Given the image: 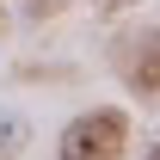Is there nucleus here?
Instances as JSON below:
<instances>
[{
  "instance_id": "f257e3e1",
  "label": "nucleus",
  "mask_w": 160,
  "mask_h": 160,
  "mask_svg": "<svg viewBox=\"0 0 160 160\" xmlns=\"http://www.w3.org/2000/svg\"><path fill=\"white\" fill-rule=\"evenodd\" d=\"M123 142H129V117L117 105H92L62 129L56 160H123Z\"/></svg>"
},
{
  "instance_id": "f03ea898",
  "label": "nucleus",
  "mask_w": 160,
  "mask_h": 160,
  "mask_svg": "<svg viewBox=\"0 0 160 160\" xmlns=\"http://www.w3.org/2000/svg\"><path fill=\"white\" fill-rule=\"evenodd\" d=\"M123 80H129L136 99H160V25L142 31V37L129 43V56H123Z\"/></svg>"
},
{
  "instance_id": "7ed1b4c3",
  "label": "nucleus",
  "mask_w": 160,
  "mask_h": 160,
  "mask_svg": "<svg viewBox=\"0 0 160 160\" xmlns=\"http://www.w3.org/2000/svg\"><path fill=\"white\" fill-rule=\"evenodd\" d=\"M142 160H160V142H154V148H148V154H142Z\"/></svg>"
}]
</instances>
